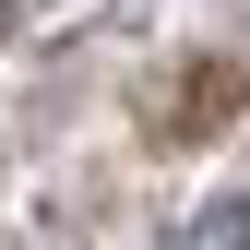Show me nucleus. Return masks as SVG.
<instances>
[{"instance_id": "nucleus-1", "label": "nucleus", "mask_w": 250, "mask_h": 250, "mask_svg": "<svg viewBox=\"0 0 250 250\" xmlns=\"http://www.w3.org/2000/svg\"><path fill=\"white\" fill-rule=\"evenodd\" d=\"M0 24H12V0H0Z\"/></svg>"}]
</instances>
